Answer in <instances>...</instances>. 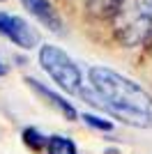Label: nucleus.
Listing matches in <instances>:
<instances>
[{
    "mask_svg": "<svg viewBox=\"0 0 152 154\" xmlns=\"http://www.w3.org/2000/svg\"><path fill=\"white\" fill-rule=\"evenodd\" d=\"M90 88H81V99L95 103L97 108L106 110L113 120L129 124L136 129L152 127V94L138 85L136 81L127 78L125 74L108 67L95 64L88 69Z\"/></svg>",
    "mask_w": 152,
    "mask_h": 154,
    "instance_id": "nucleus-1",
    "label": "nucleus"
},
{
    "mask_svg": "<svg viewBox=\"0 0 152 154\" xmlns=\"http://www.w3.org/2000/svg\"><path fill=\"white\" fill-rule=\"evenodd\" d=\"M115 39L122 46L143 44L152 35V0H125V5L113 16Z\"/></svg>",
    "mask_w": 152,
    "mask_h": 154,
    "instance_id": "nucleus-2",
    "label": "nucleus"
},
{
    "mask_svg": "<svg viewBox=\"0 0 152 154\" xmlns=\"http://www.w3.org/2000/svg\"><path fill=\"white\" fill-rule=\"evenodd\" d=\"M39 64L67 94H78L81 92L83 88L81 69L69 58V53H65L60 46H53V44L42 46L39 48Z\"/></svg>",
    "mask_w": 152,
    "mask_h": 154,
    "instance_id": "nucleus-3",
    "label": "nucleus"
},
{
    "mask_svg": "<svg viewBox=\"0 0 152 154\" xmlns=\"http://www.w3.org/2000/svg\"><path fill=\"white\" fill-rule=\"evenodd\" d=\"M0 35L7 37L12 44H16L23 51H32L39 46V32L16 14L0 12Z\"/></svg>",
    "mask_w": 152,
    "mask_h": 154,
    "instance_id": "nucleus-4",
    "label": "nucleus"
},
{
    "mask_svg": "<svg viewBox=\"0 0 152 154\" xmlns=\"http://www.w3.org/2000/svg\"><path fill=\"white\" fill-rule=\"evenodd\" d=\"M25 83H28V88H30V90L35 92L46 106H51L53 110H58V115L65 117L67 122H76V120H78V110H76V106L71 101H67L65 97L55 94L51 88H46L44 83H39V81H35V78H30V76L25 78Z\"/></svg>",
    "mask_w": 152,
    "mask_h": 154,
    "instance_id": "nucleus-5",
    "label": "nucleus"
},
{
    "mask_svg": "<svg viewBox=\"0 0 152 154\" xmlns=\"http://www.w3.org/2000/svg\"><path fill=\"white\" fill-rule=\"evenodd\" d=\"M21 5L51 32H62V19H60L58 9H53V5L49 0H21Z\"/></svg>",
    "mask_w": 152,
    "mask_h": 154,
    "instance_id": "nucleus-6",
    "label": "nucleus"
},
{
    "mask_svg": "<svg viewBox=\"0 0 152 154\" xmlns=\"http://www.w3.org/2000/svg\"><path fill=\"white\" fill-rule=\"evenodd\" d=\"M122 5H125V0H85V7H88V12L92 14L95 19L115 16Z\"/></svg>",
    "mask_w": 152,
    "mask_h": 154,
    "instance_id": "nucleus-7",
    "label": "nucleus"
},
{
    "mask_svg": "<svg viewBox=\"0 0 152 154\" xmlns=\"http://www.w3.org/2000/svg\"><path fill=\"white\" fill-rule=\"evenodd\" d=\"M46 152L49 154H78L76 149V143L67 136H49V143H46Z\"/></svg>",
    "mask_w": 152,
    "mask_h": 154,
    "instance_id": "nucleus-8",
    "label": "nucleus"
},
{
    "mask_svg": "<svg viewBox=\"0 0 152 154\" xmlns=\"http://www.w3.org/2000/svg\"><path fill=\"white\" fill-rule=\"evenodd\" d=\"M21 138H23V143L30 149H42V147H46V143H49V138H46L37 127H25Z\"/></svg>",
    "mask_w": 152,
    "mask_h": 154,
    "instance_id": "nucleus-9",
    "label": "nucleus"
},
{
    "mask_svg": "<svg viewBox=\"0 0 152 154\" xmlns=\"http://www.w3.org/2000/svg\"><path fill=\"white\" fill-rule=\"evenodd\" d=\"M81 120L88 127H92V129H99V131H111L113 129V122L111 120H104V117H97V115H92V113H85V115H81Z\"/></svg>",
    "mask_w": 152,
    "mask_h": 154,
    "instance_id": "nucleus-10",
    "label": "nucleus"
},
{
    "mask_svg": "<svg viewBox=\"0 0 152 154\" xmlns=\"http://www.w3.org/2000/svg\"><path fill=\"white\" fill-rule=\"evenodd\" d=\"M7 71H9V67H7V64H5V62H2V60H0V78L5 76Z\"/></svg>",
    "mask_w": 152,
    "mask_h": 154,
    "instance_id": "nucleus-11",
    "label": "nucleus"
}]
</instances>
